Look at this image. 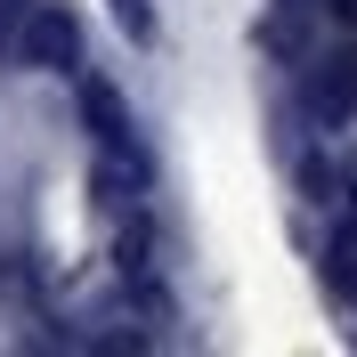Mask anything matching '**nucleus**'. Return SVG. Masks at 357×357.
Listing matches in <instances>:
<instances>
[{
    "label": "nucleus",
    "instance_id": "obj_1",
    "mask_svg": "<svg viewBox=\"0 0 357 357\" xmlns=\"http://www.w3.org/2000/svg\"><path fill=\"white\" fill-rule=\"evenodd\" d=\"M8 49H17V66L73 73V66H82V24L57 8V0H24V8H17V24H8Z\"/></svg>",
    "mask_w": 357,
    "mask_h": 357
},
{
    "label": "nucleus",
    "instance_id": "obj_2",
    "mask_svg": "<svg viewBox=\"0 0 357 357\" xmlns=\"http://www.w3.org/2000/svg\"><path fill=\"white\" fill-rule=\"evenodd\" d=\"M301 98L317 122H357V49H325L301 66Z\"/></svg>",
    "mask_w": 357,
    "mask_h": 357
},
{
    "label": "nucleus",
    "instance_id": "obj_3",
    "mask_svg": "<svg viewBox=\"0 0 357 357\" xmlns=\"http://www.w3.org/2000/svg\"><path fill=\"white\" fill-rule=\"evenodd\" d=\"M82 114H89V138H98V155H106V178L138 171V138H130V114L114 98L106 82H82Z\"/></svg>",
    "mask_w": 357,
    "mask_h": 357
},
{
    "label": "nucleus",
    "instance_id": "obj_4",
    "mask_svg": "<svg viewBox=\"0 0 357 357\" xmlns=\"http://www.w3.org/2000/svg\"><path fill=\"white\" fill-rule=\"evenodd\" d=\"M325 8H333V24H341V33H357V0H325Z\"/></svg>",
    "mask_w": 357,
    "mask_h": 357
}]
</instances>
